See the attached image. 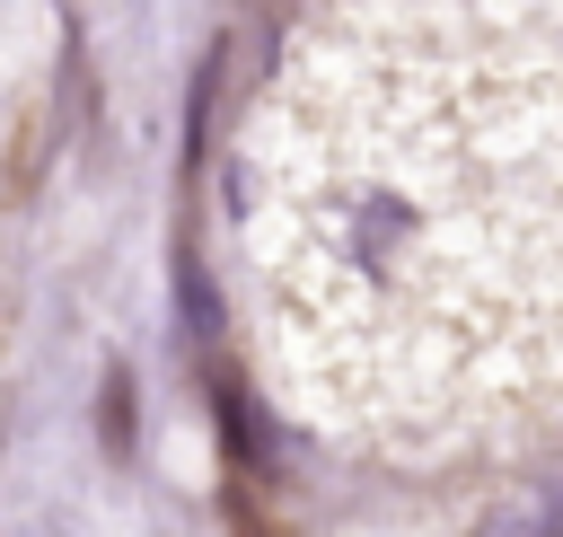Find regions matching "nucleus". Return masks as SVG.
<instances>
[{
	"label": "nucleus",
	"mask_w": 563,
	"mask_h": 537,
	"mask_svg": "<svg viewBox=\"0 0 563 537\" xmlns=\"http://www.w3.org/2000/svg\"><path fill=\"white\" fill-rule=\"evenodd\" d=\"M282 387L405 458L563 414V9L325 0L238 150Z\"/></svg>",
	"instance_id": "f257e3e1"
},
{
	"label": "nucleus",
	"mask_w": 563,
	"mask_h": 537,
	"mask_svg": "<svg viewBox=\"0 0 563 537\" xmlns=\"http://www.w3.org/2000/svg\"><path fill=\"white\" fill-rule=\"evenodd\" d=\"M106 449H132V387H123V370L106 379Z\"/></svg>",
	"instance_id": "f03ea898"
}]
</instances>
